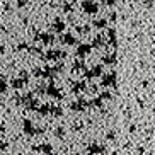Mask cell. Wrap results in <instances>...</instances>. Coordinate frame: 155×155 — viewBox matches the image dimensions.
<instances>
[{
  "label": "cell",
  "instance_id": "1",
  "mask_svg": "<svg viewBox=\"0 0 155 155\" xmlns=\"http://www.w3.org/2000/svg\"><path fill=\"white\" fill-rule=\"evenodd\" d=\"M24 84H26V80H22V78H10V87L12 89H22Z\"/></svg>",
  "mask_w": 155,
  "mask_h": 155
},
{
  "label": "cell",
  "instance_id": "2",
  "mask_svg": "<svg viewBox=\"0 0 155 155\" xmlns=\"http://www.w3.org/2000/svg\"><path fill=\"white\" fill-rule=\"evenodd\" d=\"M9 89V84H7V78L5 75H0V94H5Z\"/></svg>",
  "mask_w": 155,
  "mask_h": 155
},
{
  "label": "cell",
  "instance_id": "3",
  "mask_svg": "<svg viewBox=\"0 0 155 155\" xmlns=\"http://www.w3.org/2000/svg\"><path fill=\"white\" fill-rule=\"evenodd\" d=\"M24 131H26V133H29V135L32 133V126H31V123H29L28 119L24 121Z\"/></svg>",
  "mask_w": 155,
  "mask_h": 155
},
{
  "label": "cell",
  "instance_id": "4",
  "mask_svg": "<svg viewBox=\"0 0 155 155\" xmlns=\"http://www.w3.org/2000/svg\"><path fill=\"white\" fill-rule=\"evenodd\" d=\"M7 147H9V145H7L5 141H0V150H2V152H4V150H7Z\"/></svg>",
  "mask_w": 155,
  "mask_h": 155
},
{
  "label": "cell",
  "instance_id": "5",
  "mask_svg": "<svg viewBox=\"0 0 155 155\" xmlns=\"http://www.w3.org/2000/svg\"><path fill=\"white\" fill-rule=\"evenodd\" d=\"M24 48H28V45H26V43H24V45H22V43H21V45L17 46V50H24Z\"/></svg>",
  "mask_w": 155,
  "mask_h": 155
},
{
  "label": "cell",
  "instance_id": "6",
  "mask_svg": "<svg viewBox=\"0 0 155 155\" xmlns=\"http://www.w3.org/2000/svg\"><path fill=\"white\" fill-rule=\"evenodd\" d=\"M4 131H5V124L0 121V133H4Z\"/></svg>",
  "mask_w": 155,
  "mask_h": 155
},
{
  "label": "cell",
  "instance_id": "7",
  "mask_svg": "<svg viewBox=\"0 0 155 155\" xmlns=\"http://www.w3.org/2000/svg\"><path fill=\"white\" fill-rule=\"evenodd\" d=\"M4 53H5V46H0V56L4 55Z\"/></svg>",
  "mask_w": 155,
  "mask_h": 155
},
{
  "label": "cell",
  "instance_id": "8",
  "mask_svg": "<svg viewBox=\"0 0 155 155\" xmlns=\"http://www.w3.org/2000/svg\"><path fill=\"white\" fill-rule=\"evenodd\" d=\"M2 106H4V101H2V99H0V107H2Z\"/></svg>",
  "mask_w": 155,
  "mask_h": 155
},
{
  "label": "cell",
  "instance_id": "9",
  "mask_svg": "<svg viewBox=\"0 0 155 155\" xmlns=\"http://www.w3.org/2000/svg\"><path fill=\"white\" fill-rule=\"evenodd\" d=\"M0 31H4V26H2V24H0Z\"/></svg>",
  "mask_w": 155,
  "mask_h": 155
}]
</instances>
